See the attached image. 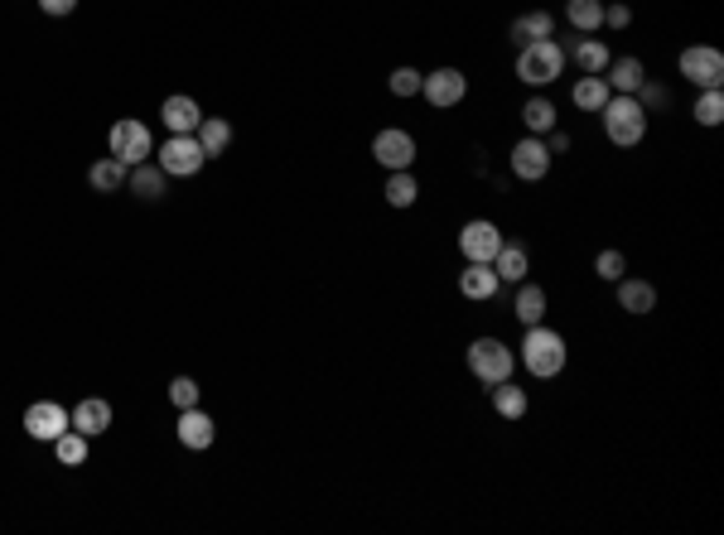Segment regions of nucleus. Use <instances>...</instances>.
<instances>
[{
  "label": "nucleus",
  "instance_id": "15",
  "mask_svg": "<svg viewBox=\"0 0 724 535\" xmlns=\"http://www.w3.org/2000/svg\"><path fill=\"white\" fill-rule=\"evenodd\" d=\"M498 290H502V280L488 261H469V270H459V295L464 299H493Z\"/></svg>",
  "mask_w": 724,
  "mask_h": 535
},
{
  "label": "nucleus",
  "instance_id": "10",
  "mask_svg": "<svg viewBox=\"0 0 724 535\" xmlns=\"http://www.w3.org/2000/svg\"><path fill=\"white\" fill-rule=\"evenodd\" d=\"M372 160L382 164V169H411L416 164V135L411 131H396V126H387V131H377V140H372Z\"/></svg>",
  "mask_w": 724,
  "mask_h": 535
},
{
  "label": "nucleus",
  "instance_id": "19",
  "mask_svg": "<svg viewBox=\"0 0 724 535\" xmlns=\"http://www.w3.org/2000/svg\"><path fill=\"white\" fill-rule=\"evenodd\" d=\"M565 58H575V68L580 73H604L613 63V54H609V44L604 39H575L570 49H565Z\"/></svg>",
  "mask_w": 724,
  "mask_h": 535
},
{
  "label": "nucleus",
  "instance_id": "39",
  "mask_svg": "<svg viewBox=\"0 0 724 535\" xmlns=\"http://www.w3.org/2000/svg\"><path fill=\"white\" fill-rule=\"evenodd\" d=\"M546 145H551V155H556V150H570V135H565V131H546Z\"/></svg>",
  "mask_w": 724,
  "mask_h": 535
},
{
  "label": "nucleus",
  "instance_id": "3",
  "mask_svg": "<svg viewBox=\"0 0 724 535\" xmlns=\"http://www.w3.org/2000/svg\"><path fill=\"white\" fill-rule=\"evenodd\" d=\"M560 73H565V49L556 39H536V44L517 49V78L527 87H551Z\"/></svg>",
  "mask_w": 724,
  "mask_h": 535
},
{
  "label": "nucleus",
  "instance_id": "11",
  "mask_svg": "<svg viewBox=\"0 0 724 535\" xmlns=\"http://www.w3.org/2000/svg\"><path fill=\"white\" fill-rule=\"evenodd\" d=\"M498 246H502V232H498V222H488V217H474V222L459 227V251H464V261H493Z\"/></svg>",
  "mask_w": 724,
  "mask_h": 535
},
{
  "label": "nucleus",
  "instance_id": "16",
  "mask_svg": "<svg viewBox=\"0 0 724 535\" xmlns=\"http://www.w3.org/2000/svg\"><path fill=\"white\" fill-rule=\"evenodd\" d=\"M613 285H618V309H628V314H652V309H657V285L633 280V275H623V280H613Z\"/></svg>",
  "mask_w": 724,
  "mask_h": 535
},
{
  "label": "nucleus",
  "instance_id": "21",
  "mask_svg": "<svg viewBox=\"0 0 724 535\" xmlns=\"http://www.w3.org/2000/svg\"><path fill=\"white\" fill-rule=\"evenodd\" d=\"M604 73H609V92H623V97H633V92H638V82L647 78V68H642V58H618V63H609V68H604Z\"/></svg>",
  "mask_w": 724,
  "mask_h": 535
},
{
  "label": "nucleus",
  "instance_id": "26",
  "mask_svg": "<svg viewBox=\"0 0 724 535\" xmlns=\"http://www.w3.org/2000/svg\"><path fill=\"white\" fill-rule=\"evenodd\" d=\"M165 169H155V164L145 160V164H136V169H131V179H126V184L136 188L140 198H145V203H155V198H165Z\"/></svg>",
  "mask_w": 724,
  "mask_h": 535
},
{
  "label": "nucleus",
  "instance_id": "28",
  "mask_svg": "<svg viewBox=\"0 0 724 535\" xmlns=\"http://www.w3.org/2000/svg\"><path fill=\"white\" fill-rule=\"evenodd\" d=\"M565 20L580 34H594V29L604 25V0H565Z\"/></svg>",
  "mask_w": 724,
  "mask_h": 535
},
{
  "label": "nucleus",
  "instance_id": "5",
  "mask_svg": "<svg viewBox=\"0 0 724 535\" xmlns=\"http://www.w3.org/2000/svg\"><path fill=\"white\" fill-rule=\"evenodd\" d=\"M107 150H112L121 164H145L150 155H155V140H150V126L145 121H136V116H126V121H116L112 131H107Z\"/></svg>",
  "mask_w": 724,
  "mask_h": 535
},
{
  "label": "nucleus",
  "instance_id": "30",
  "mask_svg": "<svg viewBox=\"0 0 724 535\" xmlns=\"http://www.w3.org/2000/svg\"><path fill=\"white\" fill-rule=\"evenodd\" d=\"M517 319L527 323V328L546 319V290H541V285H522V290H517Z\"/></svg>",
  "mask_w": 724,
  "mask_h": 535
},
{
  "label": "nucleus",
  "instance_id": "7",
  "mask_svg": "<svg viewBox=\"0 0 724 535\" xmlns=\"http://www.w3.org/2000/svg\"><path fill=\"white\" fill-rule=\"evenodd\" d=\"M681 78L691 82V87H724V54L720 49H710V44H691V49H681Z\"/></svg>",
  "mask_w": 724,
  "mask_h": 535
},
{
  "label": "nucleus",
  "instance_id": "1",
  "mask_svg": "<svg viewBox=\"0 0 724 535\" xmlns=\"http://www.w3.org/2000/svg\"><path fill=\"white\" fill-rule=\"evenodd\" d=\"M565 362H570L565 338H560L556 328H546V323H531L527 338H522V367L531 376H541V381H551V376L565 372Z\"/></svg>",
  "mask_w": 724,
  "mask_h": 535
},
{
  "label": "nucleus",
  "instance_id": "31",
  "mask_svg": "<svg viewBox=\"0 0 724 535\" xmlns=\"http://www.w3.org/2000/svg\"><path fill=\"white\" fill-rule=\"evenodd\" d=\"M522 121H527V131H531V135L556 131V107H551L546 97H531L527 107H522Z\"/></svg>",
  "mask_w": 724,
  "mask_h": 535
},
{
  "label": "nucleus",
  "instance_id": "14",
  "mask_svg": "<svg viewBox=\"0 0 724 535\" xmlns=\"http://www.w3.org/2000/svg\"><path fill=\"white\" fill-rule=\"evenodd\" d=\"M160 121L169 126V135H194L198 121H203V111H198L194 97H165V107H160Z\"/></svg>",
  "mask_w": 724,
  "mask_h": 535
},
{
  "label": "nucleus",
  "instance_id": "32",
  "mask_svg": "<svg viewBox=\"0 0 724 535\" xmlns=\"http://www.w3.org/2000/svg\"><path fill=\"white\" fill-rule=\"evenodd\" d=\"M691 116H696L700 126H720L724 121V92L720 87H705L696 97V111H691Z\"/></svg>",
  "mask_w": 724,
  "mask_h": 535
},
{
  "label": "nucleus",
  "instance_id": "4",
  "mask_svg": "<svg viewBox=\"0 0 724 535\" xmlns=\"http://www.w3.org/2000/svg\"><path fill=\"white\" fill-rule=\"evenodd\" d=\"M512 367H517V357H512V348H507L502 338H478V343H469V372H474L483 386L507 381Z\"/></svg>",
  "mask_w": 724,
  "mask_h": 535
},
{
  "label": "nucleus",
  "instance_id": "2",
  "mask_svg": "<svg viewBox=\"0 0 724 535\" xmlns=\"http://www.w3.org/2000/svg\"><path fill=\"white\" fill-rule=\"evenodd\" d=\"M599 116H604V135H609L618 150H633V145H642V135H647V111L638 107V97L613 92L609 102L599 107Z\"/></svg>",
  "mask_w": 724,
  "mask_h": 535
},
{
  "label": "nucleus",
  "instance_id": "25",
  "mask_svg": "<svg viewBox=\"0 0 724 535\" xmlns=\"http://www.w3.org/2000/svg\"><path fill=\"white\" fill-rule=\"evenodd\" d=\"M570 97H575V107H580V111H599L613 92H609V82H604V73H585V78L575 82V92H570Z\"/></svg>",
  "mask_w": 724,
  "mask_h": 535
},
{
  "label": "nucleus",
  "instance_id": "17",
  "mask_svg": "<svg viewBox=\"0 0 724 535\" xmlns=\"http://www.w3.org/2000/svg\"><path fill=\"white\" fill-rule=\"evenodd\" d=\"M68 415H73V429L87 434V439H97V434L112 429V405L97 401V396H92V401H78V410H68Z\"/></svg>",
  "mask_w": 724,
  "mask_h": 535
},
{
  "label": "nucleus",
  "instance_id": "13",
  "mask_svg": "<svg viewBox=\"0 0 724 535\" xmlns=\"http://www.w3.org/2000/svg\"><path fill=\"white\" fill-rule=\"evenodd\" d=\"M488 266L498 270L502 285H522V280H527V270H531V256H527V246H522V241H502L498 256H493Z\"/></svg>",
  "mask_w": 724,
  "mask_h": 535
},
{
  "label": "nucleus",
  "instance_id": "34",
  "mask_svg": "<svg viewBox=\"0 0 724 535\" xmlns=\"http://www.w3.org/2000/svg\"><path fill=\"white\" fill-rule=\"evenodd\" d=\"M169 401L179 405V410H194L198 405V381L194 376H174V381H169Z\"/></svg>",
  "mask_w": 724,
  "mask_h": 535
},
{
  "label": "nucleus",
  "instance_id": "18",
  "mask_svg": "<svg viewBox=\"0 0 724 535\" xmlns=\"http://www.w3.org/2000/svg\"><path fill=\"white\" fill-rule=\"evenodd\" d=\"M213 434H218V429H213V420H208L198 405L194 410H179V444H184V449H208Z\"/></svg>",
  "mask_w": 724,
  "mask_h": 535
},
{
  "label": "nucleus",
  "instance_id": "22",
  "mask_svg": "<svg viewBox=\"0 0 724 535\" xmlns=\"http://www.w3.org/2000/svg\"><path fill=\"white\" fill-rule=\"evenodd\" d=\"M551 29H556V20H551L546 10L517 15V20H512V44L522 49V44H536V39H551Z\"/></svg>",
  "mask_w": 724,
  "mask_h": 535
},
{
  "label": "nucleus",
  "instance_id": "33",
  "mask_svg": "<svg viewBox=\"0 0 724 535\" xmlns=\"http://www.w3.org/2000/svg\"><path fill=\"white\" fill-rule=\"evenodd\" d=\"M420 82H425L420 68H396L387 78V87H391V97H420Z\"/></svg>",
  "mask_w": 724,
  "mask_h": 535
},
{
  "label": "nucleus",
  "instance_id": "38",
  "mask_svg": "<svg viewBox=\"0 0 724 535\" xmlns=\"http://www.w3.org/2000/svg\"><path fill=\"white\" fill-rule=\"evenodd\" d=\"M39 10H44V15H73V10H78V0H39Z\"/></svg>",
  "mask_w": 724,
  "mask_h": 535
},
{
  "label": "nucleus",
  "instance_id": "29",
  "mask_svg": "<svg viewBox=\"0 0 724 535\" xmlns=\"http://www.w3.org/2000/svg\"><path fill=\"white\" fill-rule=\"evenodd\" d=\"M54 458L63 463V468H78V463H87V434H78V429L68 425L54 439Z\"/></svg>",
  "mask_w": 724,
  "mask_h": 535
},
{
  "label": "nucleus",
  "instance_id": "23",
  "mask_svg": "<svg viewBox=\"0 0 724 535\" xmlns=\"http://www.w3.org/2000/svg\"><path fill=\"white\" fill-rule=\"evenodd\" d=\"M194 135H198V145H203V155H208V160L232 150V126H227V121H218V116H203Z\"/></svg>",
  "mask_w": 724,
  "mask_h": 535
},
{
  "label": "nucleus",
  "instance_id": "36",
  "mask_svg": "<svg viewBox=\"0 0 724 535\" xmlns=\"http://www.w3.org/2000/svg\"><path fill=\"white\" fill-rule=\"evenodd\" d=\"M633 97H638V107H642V111H657V107H667V87H662V82H647V78H642V82H638V92H633Z\"/></svg>",
  "mask_w": 724,
  "mask_h": 535
},
{
  "label": "nucleus",
  "instance_id": "6",
  "mask_svg": "<svg viewBox=\"0 0 724 535\" xmlns=\"http://www.w3.org/2000/svg\"><path fill=\"white\" fill-rule=\"evenodd\" d=\"M203 164H208V155H203L198 135H169L165 145H160V169H165L169 179H194Z\"/></svg>",
  "mask_w": 724,
  "mask_h": 535
},
{
  "label": "nucleus",
  "instance_id": "12",
  "mask_svg": "<svg viewBox=\"0 0 724 535\" xmlns=\"http://www.w3.org/2000/svg\"><path fill=\"white\" fill-rule=\"evenodd\" d=\"M68 425H73V415H68L58 401H34L25 410V434L29 439H39V444H54Z\"/></svg>",
  "mask_w": 724,
  "mask_h": 535
},
{
  "label": "nucleus",
  "instance_id": "9",
  "mask_svg": "<svg viewBox=\"0 0 724 535\" xmlns=\"http://www.w3.org/2000/svg\"><path fill=\"white\" fill-rule=\"evenodd\" d=\"M420 97H425L430 107L449 111L469 97V78H464L459 68H435V73H425V82H420Z\"/></svg>",
  "mask_w": 724,
  "mask_h": 535
},
{
  "label": "nucleus",
  "instance_id": "24",
  "mask_svg": "<svg viewBox=\"0 0 724 535\" xmlns=\"http://www.w3.org/2000/svg\"><path fill=\"white\" fill-rule=\"evenodd\" d=\"M488 391H493V410H498L502 420H522V415H527V391H522V386H512V376H507V381H498V386H488Z\"/></svg>",
  "mask_w": 724,
  "mask_h": 535
},
{
  "label": "nucleus",
  "instance_id": "35",
  "mask_svg": "<svg viewBox=\"0 0 724 535\" xmlns=\"http://www.w3.org/2000/svg\"><path fill=\"white\" fill-rule=\"evenodd\" d=\"M623 270H628V261H623V251H599V261H594V275L599 280H623Z\"/></svg>",
  "mask_w": 724,
  "mask_h": 535
},
{
  "label": "nucleus",
  "instance_id": "27",
  "mask_svg": "<svg viewBox=\"0 0 724 535\" xmlns=\"http://www.w3.org/2000/svg\"><path fill=\"white\" fill-rule=\"evenodd\" d=\"M382 193H387L391 208H411V203L420 198V184H416V174H411V169H391Z\"/></svg>",
  "mask_w": 724,
  "mask_h": 535
},
{
  "label": "nucleus",
  "instance_id": "20",
  "mask_svg": "<svg viewBox=\"0 0 724 535\" xmlns=\"http://www.w3.org/2000/svg\"><path fill=\"white\" fill-rule=\"evenodd\" d=\"M126 179H131V164H121L116 155H107V160H97L87 169V184L97 193H116V188H126Z\"/></svg>",
  "mask_w": 724,
  "mask_h": 535
},
{
  "label": "nucleus",
  "instance_id": "37",
  "mask_svg": "<svg viewBox=\"0 0 724 535\" xmlns=\"http://www.w3.org/2000/svg\"><path fill=\"white\" fill-rule=\"evenodd\" d=\"M604 25H609V29H628V25H633V10H628V5H604Z\"/></svg>",
  "mask_w": 724,
  "mask_h": 535
},
{
  "label": "nucleus",
  "instance_id": "8",
  "mask_svg": "<svg viewBox=\"0 0 724 535\" xmlns=\"http://www.w3.org/2000/svg\"><path fill=\"white\" fill-rule=\"evenodd\" d=\"M551 145H546V135H527V140H517L512 145V174L517 179H527V184H541L546 174H551Z\"/></svg>",
  "mask_w": 724,
  "mask_h": 535
}]
</instances>
